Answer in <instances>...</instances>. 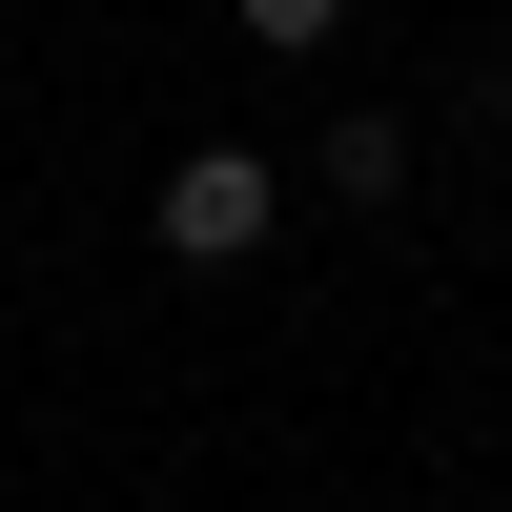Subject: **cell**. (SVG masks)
I'll return each mask as SVG.
<instances>
[{"mask_svg": "<svg viewBox=\"0 0 512 512\" xmlns=\"http://www.w3.org/2000/svg\"><path fill=\"white\" fill-rule=\"evenodd\" d=\"M144 226H164V267H185V287H226V267H267L287 185H267V144H185V164H164V205H144Z\"/></svg>", "mask_w": 512, "mask_h": 512, "instance_id": "cell-1", "label": "cell"}, {"mask_svg": "<svg viewBox=\"0 0 512 512\" xmlns=\"http://www.w3.org/2000/svg\"><path fill=\"white\" fill-rule=\"evenodd\" d=\"M410 164H431V144H410L390 103H328V205H349V226H390V205H410Z\"/></svg>", "mask_w": 512, "mask_h": 512, "instance_id": "cell-2", "label": "cell"}, {"mask_svg": "<svg viewBox=\"0 0 512 512\" xmlns=\"http://www.w3.org/2000/svg\"><path fill=\"white\" fill-rule=\"evenodd\" d=\"M246 41H267V62H328V41H349V0H226Z\"/></svg>", "mask_w": 512, "mask_h": 512, "instance_id": "cell-3", "label": "cell"}]
</instances>
